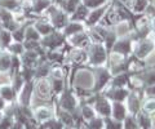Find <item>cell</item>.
Segmentation results:
<instances>
[{
    "instance_id": "obj_8",
    "label": "cell",
    "mask_w": 155,
    "mask_h": 129,
    "mask_svg": "<svg viewBox=\"0 0 155 129\" xmlns=\"http://www.w3.org/2000/svg\"><path fill=\"white\" fill-rule=\"evenodd\" d=\"M60 106L62 107V110L72 112L76 108V97L69 90H65L60 99Z\"/></svg>"
},
{
    "instance_id": "obj_14",
    "label": "cell",
    "mask_w": 155,
    "mask_h": 129,
    "mask_svg": "<svg viewBox=\"0 0 155 129\" xmlns=\"http://www.w3.org/2000/svg\"><path fill=\"white\" fill-rule=\"evenodd\" d=\"M34 27L38 30V32L41 35V37L49 35L51 32L54 31L53 26L49 23V21H47V20H39L36 22H34Z\"/></svg>"
},
{
    "instance_id": "obj_4",
    "label": "cell",
    "mask_w": 155,
    "mask_h": 129,
    "mask_svg": "<svg viewBox=\"0 0 155 129\" xmlns=\"http://www.w3.org/2000/svg\"><path fill=\"white\" fill-rule=\"evenodd\" d=\"M64 44H66V36L58 30H54L49 35L43 36L40 39V45L47 50H57Z\"/></svg>"
},
{
    "instance_id": "obj_29",
    "label": "cell",
    "mask_w": 155,
    "mask_h": 129,
    "mask_svg": "<svg viewBox=\"0 0 155 129\" xmlns=\"http://www.w3.org/2000/svg\"><path fill=\"white\" fill-rule=\"evenodd\" d=\"M44 128L45 129H62L64 128V124H62L58 119H49L48 121L44 123Z\"/></svg>"
},
{
    "instance_id": "obj_7",
    "label": "cell",
    "mask_w": 155,
    "mask_h": 129,
    "mask_svg": "<svg viewBox=\"0 0 155 129\" xmlns=\"http://www.w3.org/2000/svg\"><path fill=\"white\" fill-rule=\"evenodd\" d=\"M109 7L110 5L107 3L104 7H100V8H96V9H92V11H89V14H88V17H87V20H85V23L89 27L98 25V23L101 22V20L104 18V16L106 14V12H107Z\"/></svg>"
},
{
    "instance_id": "obj_26",
    "label": "cell",
    "mask_w": 155,
    "mask_h": 129,
    "mask_svg": "<svg viewBox=\"0 0 155 129\" xmlns=\"http://www.w3.org/2000/svg\"><path fill=\"white\" fill-rule=\"evenodd\" d=\"M137 123L142 129H150L151 128V118H149L146 114H141V115H138Z\"/></svg>"
},
{
    "instance_id": "obj_10",
    "label": "cell",
    "mask_w": 155,
    "mask_h": 129,
    "mask_svg": "<svg viewBox=\"0 0 155 129\" xmlns=\"http://www.w3.org/2000/svg\"><path fill=\"white\" fill-rule=\"evenodd\" d=\"M94 110L102 116H109L111 114V105L106 97H96L94 99Z\"/></svg>"
},
{
    "instance_id": "obj_2",
    "label": "cell",
    "mask_w": 155,
    "mask_h": 129,
    "mask_svg": "<svg viewBox=\"0 0 155 129\" xmlns=\"http://www.w3.org/2000/svg\"><path fill=\"white\" fill-rule=\"evenodd\" d=\"M72 84L75 89H84V90H93L94 87V75L93 70H88L85 67H80L75 70Z\"/></svg>"
},
{
    "instance_id": "obj_33",
    "label": "cell",
    "mask_w": 155,
    "mask_h": 129,
    "mask_svg": "<svg viewBox=\"0 0 155 129\" xmlns=\"http://www.w3.org/2000/svg\"><path fill=\"white\" fill-rule=\"evenodd\" d=\"M11 127H13V121H12V118L11 116H4L0 121V129H9Z\"/></svg>"
},
{
    "instance_id": "obj_25",
    "label": "cell",
    "mask_w": 155,
    "mask_h": 129,
    "mask_svg": "<svg viewBox=\"0 0 155 129\" xmlns=\"http://www.w3.org/2000/svg\"><path fill=\"white\" fill-rule=\"evenodd\" d=\"M80 2L84 7H87L89 11H92V9L106 5V4L109 3V0H80Z\"/></svg>"
},
{
    "instance_id": "obj_17",
    "label": "cell",
    "mask_w": 155,
    "mask_h": 129,
    "mask_svg": "<svg viewBox=\"0 0 155 129\" xmlns=\"http://www.w3.org/2000/svg\"><path fill=\"white\" fill-rule=\"evenodd\" d=\"M111 112H113V116H114L115 120H119V121L124 120L125 114H127L125 107L122 105V102H115L113 105V107H111Z\"/></svg>"
},
{
    "instance_id": "obj_37",
    "label": "cell",
    "mask_w": 155,
    "mask_h": 129,
    "mask_svg": "<svg viewBox=\"0 0 155 129\" xmlns=\"http://www.w3.org/2000/svg\"><path fill=\"white\" fill-rule=\"evenodd\" d=\"M65 129H74V128H71V127H66Z\"/></svg>"
},
{
    "instance_id": "obj_36",
    "label": "cell",
    "mask_w": 155,
    "mask_h": 129,
    "mask_svg": "<svg viewBox=\"0 0 155 129\" xmlns=\"http://www.w3.org/2000/svg\"><path fill=\"white\" fill-rule=\"evenodd\" d=\"M3 107H4V99L0 97V110H3Z\"/></svg>"
},
{
    "instance_id": "obj_12",
    "label": "cell",
    "mask_w": 155,
    "mask_h": 129,
    "mask_svg": "<svg viewBox=\"0 0 155 129\" xmlns=\"http://www.w3.org/2000/svg\"><path fill=\"white\" fill-rule=\"evenodd\" d=\"M129 80H130V74L123 73V74L114 75L109 84L111 85V88H124L127 84H129Z\"/></svg>"
},
{
    "instance_id": "obj_20",
    "label": "cell",
    "mask_w": 155,
    "mask_h": 129,
    "mask_svg": "<svg viewBox=\"0 0 155 129\" xmlns=\"http://www.w3.org/2000/svg\"><path fill=\"white\" fill-rule=\"evenodd\" d=\"M58 120H60L64 125H67V127H71L72 124L75 123L74 118H72L71 112L66 111V110H61V111H58Z\"/></svg>"
},
{
    "instance_id": "obj_5",
    "label": "cell",
    "mask_w": 155,
    "mask_h": 129,
    "mask_svg": "<svg viewBox=\"0 0 155 129\" xmlns=\"http://www.w3.org/2000/svg\"><path fill=\"white\" fill-rule=\"evenodd\" d=\"M93 75H94V87L93 92L101 90L104 87H106L111 80V73L106 66H98L93 67Z\"/></svg>"
},
{
    "instance_id": "obj_32",
    "label": "cell",
    "mask_w": 155,
    "mask_h": 129,
    "mask_svg": "<svg viewBox=\"0 0 155 129\" xmlns=\"http://www.w3.org/2000/svg\"><path fill=\"white\" fill-rule=\"evenodd\" d=\"M105 124L107 127V129H123L122 123L119 120H115V119H107Z\"/></svg>"
},
{
    "instance_id": "obj_27",
    "label": "cell",
    "mask_w": 155,
    "mask_h": 129,
    "mask_svg": "<svg viewBox=\"0 0 155 129\" xmlns=\"http://www.w3.org/2000/svg\"><path fill=\"white\" fill-rule=\"evenodd\" d=\"M105 125V123L102 119L100 118H93L87 123V129H102Z\"/></svg>"
},
{
    "instance_id": "obj_13",
    "label": "cell",
    "mask_w": 155,
    "mask_h": 129,
    "mask_svg": "<svg viewBox=\"0 0 155 129\" xmlns=\"http://www.w3.org/2000/svg\"><path fill=\"white\" fill-rule=\"evenodd\" d=\"M128 97V90L124 88H110L106 93V98H110L115 102H122Z\"/></svg>"
},
{
    "instance_id": "obj_21",
    "label": "cell",
    "mask_w": 155,
    "mask_h": 129,
    "mask_svg": "<svg viewBox=\"0 0 155 129\" xmlns=\"http://www.w3.org/2000/svg\"><path fill=\"white\" fill-rule=\"evenodd\" d=\"M49 84L52 88V92L54 93H61L65 88V79L62 78H51L49 79Z\"/></svg>"
},
{
    "instance_id": "obj_38",
    "label": "cell",
    "mask_w": 155,
    "mask_h": 129,
    "mask_svg": "<svg viewBox=\"0 0 155 129\" xmlns=\"http://www.w3.org/2000/svg\"><path fill=\"white\" fill-rule=\"evenodd\" d=\"M2 119H3V118H2V115H0V121H2Z\"/></svg>"
},
{
    "instance_id": "obj_35",
    "label": "cell",
    "mask_w": 155,
    "mask_h": 129,
    "mask_svg": "<svg viewBox=\"0 0 155 129\" xmlns=\"http://www.w3.org/2000/svg\"><path fill=\"white\" fill-rule=\"evenodd\" d=\"M149 23H150V27H151V30L155 31V16L149 18Z\"/></svg>"
},
{
    "instance_id": "obj_34",
    "label": "cell",
    "mask_w": 155,
    "mask_h": 129,
    "mask_svg": "<svg viewBox=\"0 0 155 129\" xmlns=\"http://www.w3.org/2000/svg\"><path fill=\"white\" fill-rule=\"evenodd\" d=\"M143 92L149 94L151 98H155V85H149V87H146L143 89Z\"/></svg>"
},
{
    "instance_id": "obj_16",
    "label": "cell",
    "mask_w": 155,
    "mask_h": 129,
    "mask_svg": "<svg viewBox=\"0 0 155 129\" xmlns=\"http://www.w3.org/2000/svg\"><path fill=\"white\" fill-rule=\"evenodd\" d=\"M12 66V54L7 50L0 53V73H8L11 71Z\"/></svg>"
},
{
    "instance_id": "obj_15",
    "label": "cell",
    "mask_w": 155,
    "mask_h": 129,
    "mask_svg": "<svg viewBox=\"0 0 155 129\" xmlns=\"http://www.w3.org/2000/svg\"><path fill=\"white\" fill-rule=\"evenodd\" d=\"M89 14V9L84 7L83 4L80 3V5L76 8V11L70 16V21H75V22H85L87 17Z\"/></svg>"
},
{
    "instance_id": "obj_6",
    "label": "cell",
    "mask_w": 155,
    "mask_h": 129,
    "mask_svg": "<svg viewBox=\"0 0 155 129\" xmlns=\"http://www.w3.org/2000/svg\"><path fill=\"white\" fill-rule=\"evenodd\" d=\"M132 50H133V40L130 37H120V39L116 40L113 49H111L113 53L122 54L124 57H127L129 53H132Z\"/></svg>"
},
{
    "instance_id": "obj_9",
    "label": "cell",
    "mask_w": 155,
    "mask_h": 129,
    "mask_svg": "<svg viewBox=\"0 0 155 129\" xmlns=\"http://www.w3.org/2000/svg\"><path fill=\"white\" fill-rule=\"evenodd\" d=\"M34 94V84L32 82H27L19 90V105L21 106H27L30 103Z\"/></svg>"
},
{
    "instance_id": "obj_18",
    "label": "cell",
    "mask_w": 155,
    "mask_h": 129,
    "mask_svg": "<svg viewBox=\"0 0 155 129\" xmlns=\"http://www.w3.org/2000/svg\"><path fill=\"white\" fill-rule=\"evenodd\" d=\"M41 35L38 32V30L34 25H27L26 26V31H25V41H40Z\"/></svg>"
},
{
    "instance_id": "obj_22",
    "label": "cell",
    "mask_w": 155,
    "mask_h": 129,
    "mask_svg": "<svg viewBox=\"0 0 155 129\" xmlns=\"http://www.w3.org/2000/svg\"><path fill=\"white\" fill-rule=\"evenodd\" d=\"M7 52H9L12 56H22V53L25 52V47L23 43H17V41H12L9 47L7 48Z\"/></svg>"
},
{
    "instance_id": "obj_11",
    "label": "cell",
    "mask_w": 155,
    "mask_h": 129,
    "mask_svg": "<svg viewBox=\"0 0 155 129\" xmlns=\"http://www.w3.org/2000/svg\"><path fill=\"white\" fill-rule=\"evenodd\" d=\"M84 30H85V27H84V25L81 22L69 21V22H67V25L64 27V30H62L61 32L66 36V39H67V37H70V36L78 34V32L84 31Z\"/></svg>"
},
{
    "instance_id": "obj_19",
    "label": "cell",
    "mask_w": 155,
    "mask_h": 129,
    "mask_svg": "<svg viewBox=\"0 0 155 129\" xmlns=\"http://www.w3.org/2000/svg\"><path fill=\"white\" fill-rule=\"evenodd\" d=\"M149 0H133V4H132V12L136 14H141L145 13L146 8L149 7Z\"/></svg>"
},
{
    "instance_id": "obj_23",
    "label": "cell",
    "mask_w": 155,
    "mask_h": 129,
    "mask_svg": "<svg viewBox=\"0 0 155 129\" xmlns=\"http://www.w3.org/2000/svg\"><path fill=\"white\" fill-rule=\"evenodd\" d=\"M0 97L5 101H12L14 97V89L12 88V85H0Z\"/></svg>"
},
{
    "instance_id": "obj_1",
    "label": "cell",
    "mask_w": 155,
    "mask_h": 129,
    "mask_svg": "<svg viewBox=\"0 0 155 129\" xmlns=\"http://www.w3.org/2000/svg\"><path fill=\"white\" fill-rule=\"evenodd\" d=\"M107 49L104 44L98 43H91L87 48V62L92 67L105 66L107 63Z\"/></svg>"
},
{
    "instance_id": "obj_30",
    "label": "cell",
    "mask_w": 155,
    "mask_h": 129,
    "mask_svg": "<svg viewBox=\"0 0 155 129\" xmlns=\"http://www.w3.org/2000/svg\"><path fill=\"white\" fill-rule=\"evenodd\" d=\"M124 129H137L138 128V123H137V119L134 118H125L124 119Z\"/></svg>"
},
{
    "instance_id": "obj_24",
    "label": "cell",
    "mask_w": 155,
    "mask_h": 129,
    "mask_svg": "<svg viewBox=\"0 0 155 129\" xmlns=\"http://www.w3.org/2000/svg\"><path fill=\"white\" fill-rule=\"evenodd\" d=\"M35 116L39 121H48L49 119H52V111L47 107H38Z\"/></svg>"
},
{
    "instance_id": "obj_3",
    "label": "cell",
    "mask_w": 155,
    "mask_h": 129,
    "mask_svg": "<svg viewBox=\"0 0 155 129\" xmlns=\"http://www.w3.org/2000/svg\"><path fill=\"white\" fill-rule=\"evenodd\" d=\"M155 50V44H154V39L150 40V37H146V39H141L133 43V58L143 61L145 58L153 53Z\"/></svg>"
},
{
    "instance_id": "obj_31",
    "label": "cell",
    "mask_w": 155,
    "mask_h": 129,
    "mask_svg": "<svg viewBox=\"0 0 155 129\" xmlns=\"http://www.w3.org/2000/svg\"><path fill=\"white\" fill-rule=\"evenodd\" d=\"M143 111H145V114H147V112H154V111H155V98L150 97L147 101L145 102V105H143Z\"/></svg>"
},
{
    "instance_id": "obj_28",
    "label": "cell",
    "mask_w": 155,
    "mask_h": 129,
    "mask_svg": "<svg viewBox=\"0 0 155 129\" xmlns=\"http://www.w3.org/2000/svg\"><path fill=\"white\" fill-rule=\"evenodd\" d=\"M80 111H81V118L85 119V120H91V119L94 118V110L89 105H84V106L80 108Z\"/></svg>"
},
{
    "instance_id": "obj_39",
    "label": "cell",
    "mask_w": 155,
    "mask_h": 129,
    "mask_svg": "<svg viewBox=\"0 0 155 129\" xmlns=\"http://www.w3.org/2000/svg\"><path fill=\"white\" fill-rule=\"evenodd\" d=\"M154 44H155V36H154Z\"/></svg>"
}]
</instances>
